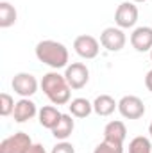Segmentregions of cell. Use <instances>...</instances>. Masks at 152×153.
Here are the masks:
<instances>
[{
    "label": "cell",
    "mask_w": 152,
    "mask_h": 153,
    "mask_svg": "<svg viewBox=\"0 0 152 153\" xmlns=\"http://www.w3.org/2000/svg\"><path fill=\"white\" fill-rule=\"evenodd\" d=\"M38 112H39L38 107H36V103H34L32 100H29V98H22V100H18L16 105H14L13 117H14L16 123H25V121L32 119Z\"/></svg>",
    "instance_id": "obj_11"
},
{
    "label": "cell",
    "mask_w": 152,
    "mask_h": 153,
    "mask_svg": "<svg viewBox=\"0 0 152 153\" xmlns=\"http://www.w3.org/2000/svg\"><path fill=\"white\" fill-rule=\"evenodd\" d=\"M131 45L136 52H150L152 50V27H136L131 34Z\"/></svg>",
    "instance_id": "obj_10"
},
{
    "label": "cell",
    "mask_w": 152,
    "mask_h": 153,
    "mask_svg": "<svg viewBox=\"0 0 152 153\" xmlns=\"http://www.w3.org/2000/svg\"><path fill=\"white\" fill-rule=\"evenodd\" d=\"M127 137V128L123 125V121H109L106 126H104V139L106 141H113V143H118V144H123Z\"/></svg>",
    "instance_id": "obj_13"
},
{
    "label": "cell",
    "mask_w": 152,
    "mask_h": 153,
    "mask_svg": "<svg viewBox=\"0 0 152 153\" xmlns=\"http://www.w3.org/2000/svg\"><path fill=\"white\" fill-rule=\"evenodd\" d=\"M11 85H13V91L18 96L31 98L32 94H36L39 84H38V80H36V76L31 75V73H16V75L13 76Z\"/></svg>",
    "instance_id": "obj_7"
},
{
    "label": "cell",
    "mask_w": 152,
    "mask_h": 153,
    "mask_svg": "<svg viewBox=\"0 0 152 153\" xmlns=\"http://www.w3.org/2000/svg\"><path fill=\"white\" fill-rule=\"evenodd\" d=\"M118 112L125 119H140L145 114V103L134 94H127L118 102Z\"/></svg>",
    "instance_id": "obj_5"
},
{
    "label": "cell",
    "mask_w": 152,
    "mask_h": 153,
    "mask_svg": "<svg viewBox=\"0 0 152 153\" xmlns=\"http://www.w3.org/2000/svg\"><path fill=\"white\" fill-rule=\"evenodd\" d=\"M38 117H39V125H41L43 128L52 130V128L61 121L63 112H59V109H57V107H54V105H45V107H41V109H39Z\"/></svg>",
    "instance_id": "obj_14"
},
{
    "label": "cell",
    "mask_w": 152,
    "mask_h": 153,
    "mask_svg": "<svg viewBox=\"0 0 152 153\" xmlns=\"http://www.w3.org/2000/svg\"><path fill=\"white\" fill-rule=\"evenodd\" d=\"M114 111H118V102L109 94H100L95 98L93 102V112L100 117H108L111 116Z\"/></svg>",
    "instance_id": "obj_12"
},
{
    "label": "cell",
    "mask_w": 152,
    "mask_h": 153,
    "mask_svg": "<svg viewBox=\"0 0 152 153\" xmlns=\"http://www.w3.org/2000/svg\"><path fill=\"white\" fill-rule=\"evenodd\" d=\"M14 105L16 103H14V98L11 94H7V93L0 94V116H4V117L11 116L14 111Z\"/></svg>",
    "instance_id": "obj_19"
},
{
    "label": "cell",
    "mask_w": 152,
    "mask_h": 153,
    "mask_svg": "<svg viewBox=\"0 0 152 153\" xmlns=\"http://www.w3.org/2000/svg\"><path fill=\"white\" fill-rule=\"evenodd\" d=\"M68 109H70V114L74 116V117L84 119V117H88L93 112V103L90 100H86V98H75V100L70 102Z\"/></svg>",
    "instance_id": "obj_16"
},
{
    "label": "cell",
    "mask_w": 152,
    "mask_h": 153,
    "mask_svg": "<svg viewBox=\"0 0 152 153\" xmlns=\"http://www.w3.org/2000/svg\"><path fill=\"white\" fill-rule=\"evenodd\" d=\"M39 85L52 105H66L72 102V87L68 85L65 75H59L57 71H48L43 75Z\"/></svg>",
    "instance_id": "obj_1"
},
{
    "label": "cell",
    "mask_w": 152,
    "mask_h": 153,
    "mask_svg": "<svg viewBox=\"0 0 152 153\" xmlns=\"http://www.w3.org/2000/svg\"><path fill=\"white\" fill-rule=\"evenodd\" d=\"M93 153H123V144H118V143L104 139L100 144H97V148L93 150Z\"/></svg>",
    "instance_id": "obj_20"
},
{
    "label": "cell",
    "mask_w": 152,
    "mask_h": 153,
    "mask_svg": "<svg viewBox=\"0 0 152 153\" xmlns=\"http://www.w3.org/2000/svg\"><path fill=\"white\" fill-rule=\"evenodd\" d=\"M150 61H152V50H150Z\"/></svg>",
    "instance_id": "obj_26"
},
{
    "label": "cell",
    "mask_w": 152,
    "mask_h": 153,
    "mask_svg": "<svg viewBox=\"0 0 152 153\" xmlns=\"http://www.w3.org/2000/svg\"><path fill=\"white\" fill-rule=\"evenodd\" d=\"M34 53L39 62L50 66L52 70H61L68 66V48L54 39H43L34 48Z\"/></svg>",
    "instance_id": "obj_2"
},
{
    "label": "cell",
    "mask_w": 152,
    "mask_h": 153,
    "mask_svg": "<svg viewBox=\"0 0 152 153\" xmlns=\"http://www.w3.org/2000/svg\"><path fill=\"white\" fill-rule=\"evenodd\" d=\"M145 87H147V89L152 93V70L147 73V75H145Z\"/></svg>",
    "instance_id": "obj_23"
},
{
    "label": "cell",
    "mask_w": 152,
    "mask_h": 153,
    "mask_svg": "<svg viewBox=\"0 0 152 153\" xmlns=\"http://www.w3.org/2000/svg\"><path fill=\"white\" fill-rule=\"evenodd\" d=\"M131 2H134V4H141V2H147V0H131Z\"/></svg>",
    "instance_id": "obj_24"
},
{
    "label": "cell",
    "mask_w": 152,
    "mask_h": 153,
    "mask_svg": "<svg viewBox=\"0 0 152 153\" xmlns=\"http://www.w3.org/2000/svg\"><path fill=\"white\" fill-rule=\"evenodd\" d=\"M65 78L72 89H82L90 80V70L84 62H72L65 68Z\"/></svg>",
    "instance_id": "obj_6"
},
{
    "label": "cell",
    "mask_w": 152,
    "mask_h": 153,
    "mask_svg": "<svg viewBox=\"0 0 152 153\" xmlns=\"http://www.w3.org/2000/svg\"><path fill=\"white\" fill-rule=\"evenodd\" d=\"M18 13L14 9V5H11L9 2H0V27L2 29H9L16 23Z\"/></svg>",
    "instance_id": "obj_17"
},
{
    "label": "cell",
    "mask_w": 152,
    "mask_h": 153,
    "mask_svg": "<svg viewBox=\"0 0 152 153\" xmlns=\"http://www.w3.org/2000/svg\"><path fill=\"white\" fill-rule=\"evenodd\" d=\"M74 50L79 57L90 61V59H95L100 52V43L99 39L90 36V34H81L74 39Z\"/></svg>",
    "instance_id": "obj_4"
},
{
    "label": "cell",
    "mask_w": 152,
    "mask_h": 153,
    "mask_svg": "<svg viewBox=\"0 0 152 153\" xmlns=\"http://www.w3.org/2000/svg\"><path fill=\"white\" fill-rule=\"evenodd\" d=\"M72 117H74L72 114H63L61 121L50 130L52 135H54L56 139H59V141H66V139L72 135V132H74V128H75V121H74Z\"/></svg>",
    "instance_id": "obj_15"
},
{
    "label": "cell",
    "mask_w": 152,
    "mask_h": 153,
    "mask_svg": "<svg viewBox=\"0 0 152 153\" xmlns=\"http://www.w3.org/2000/svg\"><path fill=\"white\" fill-rule=\"evenodd\" d=\"M127 43V38L123 34V29L120 27H108L100 34V45L108 52H120Z\"/></svg>",
    "instance_id": "obj_8"
},
{
    "label": "cell",
    "mask_w": 152,
    "mask_h": 153,
    "mask_svg": "<svg viewBox=\"0 0 152 153\" xmlns=\"http://www.w3.org/2000/svg\"><path fill=\"white\" fill-rule=\"evenodd\" d=\"M32 144V139L25 132H16L0 143V153H23Z\"/></svg>",
    "instance_id": "obj_9"
},
{
    "label": "cell",
    "mask_w": 152,
    "mask_h": 153,
    "mask_svg": "<svg viewBox=\"0 0 152 153\" xmlns=\"http://www.w3.org/2000/svg\"><path fill=\"white\" fill-rule=\"evenodd\" d=\"M149 134H150V137H152V123L149 125Z\"/></svg>",
    "instance_id": "obj_25"
},
{
    "label": "cell",
    "mask_w": 152,
    "mask_h": 153,
    "mask_svg": "<svg viewBox=\"0 0 152 153\" xmlns=\"http://www.w3.org/2000/svg\"><path fill=\"white\" fill-rule=\"evenodd\" d=\"M129 153H152V144L150 141L143 135L134 137L129 143Z\"/></svg>",
    "instance_id": "obj_18"
},
{
    "label": "cell",
    "mask_w": 152,
    "mask_h": 153,
    "mask_svg": "<svg viewBox=\"0 0 152 153\" xmlns=\"http://www.w3.org/2000/svg\"><path fill=\"white\" fill-rule=\"evenodd\" d=\"M138 16L140 13L134 2H122L114 11V23L120 29H132L138 22Z\"/></svg>",
    "instance_id": "obj_3"
},
{
    "label": "cell",
    "mask_w": 152,
    "mask_h": 153,
    "mask_svg": "<svg viewBox=\"0 0 152 153\" xmlns=\"http://www.w3.org/2000/svg\"><path fill=\"white\" fill-rule=\"evenodd\" d=\"M50 153H75V148H74V144L68 143V141H59V143L52 148Z\"/></svg>",
    "instance_id": "obj_21"
},
{
    "label": "cell",
    "mask_w": 152,
    "mask_h": 153,
    "mask_svg": "<svg viewBox=\"0 0 152 153\" xmlns=\"http://www.w3.org/2000/svg\"><path fill=\"white\" fill-rule=\"evenodd\" d=\"M23 153H47V150H45L43 144H39V143H32V144H31Z\"/></svg>",
    "instance_id": "obj_22"
}]
</instances>
